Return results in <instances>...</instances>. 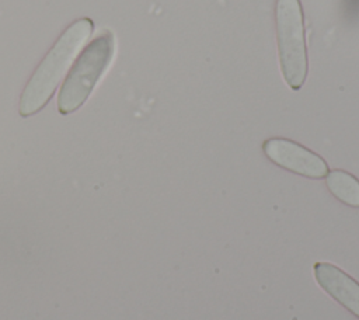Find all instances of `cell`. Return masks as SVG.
Wrapping results in <instances>:
<instances>
[{"instance_id":"6da1fadb","label":"cell","mask_w":359,"mask_h":320,"mask_svg":"<svg viewBox=\"0 0 359 320\" xmlns=\"http://www.w3.org/2000/svg\"><path fill=\"white\" fill-rule=\"evenodd\" d=\"M93 29V21L84 17L76 20L63 31L48 55L42 59L21 94V116H29L45 107L72 62L91 36Z\"/></svg>"},{"instance_id":"7a4b0ae2","label":"cell","mask_w":359,"mask_h":320,"mask_svg":"<svg viewBox=\"0 0 359 320\" xmlns=\"http://www.w3.org/2000/svg\"><path fill=\"white\" fill-rule=\"evenodd\" d=\"M114 52L115 41L109 31H105L86 46L59 91L57 108L60 114H70L86 102L97 81L108 69Z\"/></svg>"},{"instance_id":"3957f363","label":"cell","mask_w":359,"mask_h":320,"mask_svg":"<svg viewBox=\"0 0 359 320\" xmlns=\"http://www.w3.org/2000/svg\"><path fill=\"white\" fill-rule=\"evenodd\" d=\"M276 36L283 80L292 90H300L307 77L304 18L299 0L276 1Z\"/></svg>"},{"instance_id":"277c9868","label":"cell","mask_w":359,"mask_h":320,"mask_svg":"<svg viewBox=\"0 0 359 320\" xmlns=\"http://www.w3.org/2000/svg\"><path fill=\"white\" fill-rule=\"evenodd\" d=\"M262 150L272 163L294 174L323 178L328 173V166L320 154L290 139L269 138L264 142Z\"/></svg>"},{"instance_id":"5b68a950","label":"cell","mask_w":359,"mask_h":320,"mask_svg":"<svg viewBox=\"0 0 359 320\" xmlns=\"http://www.w3.org/2000/svg\"><path fill=\"white\" fill-rule=\"evenodd\" d=\"M313 274L325 293L359 317V282L356 279L331 262H316Z\"/></svg>"},{"instance_id":"8992f818","label":"cell","mask_w":359,"mask_h":320,"mask_svg":"<svg viewBox=\"0 0 359 320\" xmlns=\"http://www.w3.org/2000/svg\"><path fill=\"white\" fill-rule=\"evenodd\" d=\"M328 191L345 205L359 208V180L345 170H331L325 175Z\"/></svg>"}]
</instances>
